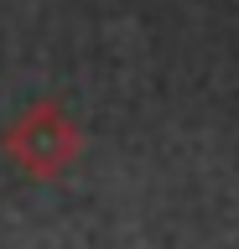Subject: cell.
I'll list each match as a JSON object with an SVG mask.
<instances>
[{
	"mask_svg": "<svg viewBox=\"0 0 239 249\" xmlns=\"http://www.w3.org/2000/svg\"><path fill=\"white\" fill-rule=\"evenodd\" d=\"M5 145H11V156H16L26 171H42V177H47V171H57L68 156H73L78 135H73V124L52 104H37L32 114H21V120L11 124Z\"/></svg>",
	"mask_w": 239,
	"mask_h": 249,
	"instance_id": "6da1fadb",
	"label": "cell"
}]
</instances>
